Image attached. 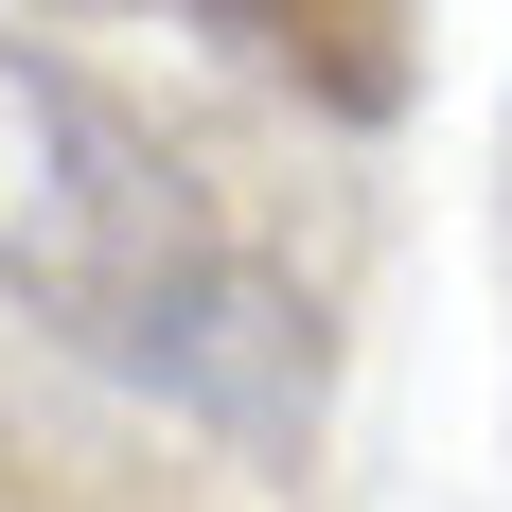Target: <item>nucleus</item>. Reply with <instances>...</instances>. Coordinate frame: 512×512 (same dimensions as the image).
<instances>
[{
  "label": "nucleus",
  "mask_w": 512,
  "mask_h": 512,
  "mask_svg": "<svg viewBox=\"0 0 512 512\" xmlns=\"http://www.w3.org/2000/svg\"><path fill=\"white\" fill-rule=\"evenodd\" d=\"M0 301L71 371L212 424V442H265V460L318 442V301L36 18H0Z\"/></svg>",
  "instance_id": "1"
},
{
  "label": "nucleus",
  "mask_w": 512,
  "mask_h": 512,
  "mask_svg": "<svg viewBox=\"0 0 512 512\" xmlns=\"http://www.w3.org/2000/svg\"><path fill=\"white\" fill-rule=\"evenodd\" d=\"M177 18H212L230 53H265L336 124H389L407 106V36H424V0H177Z\"/></svg>",
  "instance_id": "2"
}]
</instances>
